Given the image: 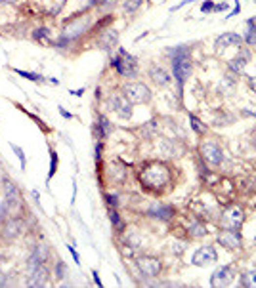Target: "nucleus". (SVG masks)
<instances>
[{"label": "nucleus", "mask_w": 256, "mask_h": 288, "mask_svg": "<svg viewBox=\"0 0 256 288\" xmlns=\"http://www.w3.org/2000/svg\"><path fill=\"white\" fill-rule=\"evenodd\" d=\"M140 181L147 189L159 191V189H163L164 185L170 183V170L161 162H149V164H145L141 168Z\"/></svg>", "instance_id": "1"}, {"label": "nucleus", "mask_w": 256, "mask_h": 288, "mask_svg": "<svg viewBox=\"0 0 256 288\" xmlns=\"http://www.w3.org/2000/svg\"><path fill=\"white\" fill-rule=\"evenodd\" d=\"M122 96L130 101V103H147L151 99V90L141 82H130L122 90Z\"/></svg>", "instance_id": "2"}, {"label": "nucleus", "mask_w": 256, "mask_h": 288, "mask_svg": "<svg viewBox=\"0 0 256 288\" xmlns=\"http://www.w3.org/2000/svg\"><path fill=\"white\" fill-rule=\"evenodd\" d=\"M174 77H176V80L180 82V84H184L186 82V78L189 77V73H191V61H189V56L186 54V50H180L176 56H174Z\"/></svg>", "instance_id": "3"}, {"label": "nucleus", "mask_w": 256, "mask_h": 288, "mask_svg": "<svg viewBox=\"0 0 256 288\" xmlns=\"http://www.w3.org/2000/svg\"><path fill=\"white\" fill-rule=\"evenodd\" d=\"M113 67L122 75V77H134L136 71H138V65H136V59L126 54L124 50H120V54L113 59Z\"/></svg>", "instance_id": "4"}, {"label": "nucleus", "mask_w": 256, "mask_h": 288, "mask_svg": "<svg viewBox=\"0 0 256 288\" xmlns=\"http://www.w3.org/2000/svg\"><path fill=\"white\" fill-rule=\"evenodd\" d=\"M161 262L157 258H151V256H143L138 260V269L141 271L143 277L147 279H155L159 273H161Z\"/></svg>", "instance_id": "5"}, {"label": "nucleus", "mask_w": 256, "mask_h": 288, "mask_svg": "<svg viewBox=\"0 0 256 288\" xmlns=\"http://www.w3.org/2000/svg\"><path fill=\"white\" fill-rule=\"evenodd\" d=\"M243 220H245L243 210H241L239 206H232V208H228V210L224 212V216H222V227H224V229H239Z\"/></svg>", "instance_id": "6"}, {"label": "nucleus", "mask_w": 256, "mask_h": 288, "mask_svg": "<svg viewBox=\"0 0 256 288\" xmlns=\"http://www.w3.org/2000/svg\"><path fill=\"white\" fill-rule=\"evenodd\" d=\"M193 266L197 267H203V266H209V264H214L216 262V250L214 246H203L199 248L195 254H193Z\"/></svg>", "instance_id": "7"}, {"label": "nucleus", "mask_w": 256, "mask_h": 288, "mask_svg": "<svg viewBox=\"0 0 256 288\" xmlns=\"http://www.w3.org/2000/svg\"><path fill=\"white\" fill-rule=\"evenodd\" d=\"M201 153H203V158L207 162H210V164H220L224 160V153H222V149L216 143H205Z\"/></svg>", "instance_id": "8"}, {"label": "nucleus", "mask_w": 256, "mask_h": 288, "mask_svg": "<svg viewBox=\"0 0 256 288\" xmlns=\"http://www.w3.org/2000/svg\"><path fill=\"white\" fill-rule=\"evenodd\" d=\"M111 107L115 109V113L122 118H130L132 116V105L124 96H117L111 99Z\"/></svg>", "instance_id": "9"}, {"label": "nucleus", "mask_w": 256, "mask_h": 288, "mask_svg": "<svg viewBox=\"0 0 256 288\" xmlns=\"http://www.w3.org/2000/svg\"><path fill=\"white\" fill-rule=\"evenodd\" d=\"M232 277H233L232 267L224 266L212 273V277H210V285H212V287H224V285H228V283L232 281Z\"/></svg>", "instance_id": "10"}, {"label": "nucleus", "mask_w": 256, "mask_h": 288, "mask_svg": "<svg viewBox=\"0 0 256 288\" xmlns=\"http://www.w3.org/2000/svg\"><path fill=\"white\" fill-rule=\"evenodd\" d=\"M218 241L222 246H226V248H239L241 246V237H239V233H237V229H226L224 233H220V237H218Z\"/></svg>", "instance_id": "11"}, {"label": "nucleus", "mask_w": 256, "mask_h": 288, "mask_svg": "<svg viewBox=\"0 0 256 288\" xmlns=\"http://www.w3.org/2000/svg\"><path fill=\"white\" fill-rule=\"evenodd\" d=\"M48 275H50V271H48L44 266H39L35 271H31L29 273V287H44L48 283Z\"/></svg>", "instance_id": "12"}, {"label": "nucleus", "mask_w": 256, "mask_h": 288, "mask_svg": "<svg viewBox=\"0 0 256 288\" xmlns=\"http://www.w3.org/2000/svg\"><path fill=\"white\" fill-rule=\"evenodd\" d=\"M151 218H157V220H163V222H168L172 216H174V208L172 206H164V204H155L149 208L147 212Z\"/></svg>", "instance_id": "13"}, {"label": "nucleus", "mask_w": 256, "mask_h": 288, "mask_svg": "<svg viewBox=\"0 0 256 288\" xmlns=\"http://www.w3.org/2000/svg\"><path fill=\"white\" fill-rule=\"evenodd\" d=\"M149 77H151V80H153L155 84H159V86H164V84L170 82V77L166 75V71L161 69V67H151V69H149Z\"/></svg>", "instance_id": "14"}, {"label": "nucleus", "mask_w": 256, "mask_h": 288, "mask_svg": "<svg viewBox=\"0 0 256 288\" xmlns=\"http://www.w3.org/2000/svg\"><path fill=\"white\" fill-rule=\"evenodd\" d=\"M10 208H18L20 206V193L16 189V185H12L10 181L6 183V200H4Z\"/></svg>", "instance_id": "15"}, {"label": "nucleus", "mask_w": 256, "mask_h": 288, "mask_svg": "<svg viewBox=\"0 0 256 288\" xmlns=\"http://www.w3.org/2000/svg\"><path fill=\"white\" fill-rule=\"evenodd\" d=\"M241 38L235 35V33H224L218 40H216V50H226L230 44H239Z\"/></svg>", "instance_id": "16"}, {"label": "nucleus", "mask_w": 256, "mask_h": 288, "mask_svg": "<svg viewBox=\"0 0 256 288\" xmlns=\"http://www.w3.org/2000/svg\"><path fill=\"white\" fill-rule=\"evenodd\" d=\"M21 222H18V220H14V222H8L6 223V229H4V235L8 237V239H14V237H18L20 233H21Z\"/></svg>", "instance_id": "17"}, {"label": "nucleus", "mask_w": 256, "mask_h": 288, "mask_svg": "<svg viewBox=\"0 0 256 288\" xmlns=\"http://www.w3.org/2000/svg\"><path fill=\"white\" fill-rule=\"evenodd\" d=\"M245 40L249 44H256V21H247V35H245Z\"/></svg>", "instance_id": "18"}, {"label": "nucleus", "mask_w": 256, "mask_h": 288, "mask_svg": "<svg viewBox=\"0 0 256 288\" xmlns=\"http://www.w3.org/2000/svg\"><path fill=\"white\" fill-rule=\"evenodd\" d=\"M247 59H249V56H247V54H243L241 58H235V59H232V61H230V69H232V71H235V73L243 71V67L247 65Z\"/></svg>", "instance_id": "19"}, {"label": "nucleus", "mask_w": 256, "mask_h": 288, "mask_svg": "<svg viewBox=\"0 0 256 288\" xmlns=\"http://www.w3.org/2000/svg\"><path fill=\"white\" fill-rule=\"evenodd\" d=\"M117 42V33H107V35H103L101 38H99V44L103 46V50H109V48H113V44Z\"/></svg>", "instance_id": "20"}, {"label": "nucleus", "mask_w": 256, "mask_h": 288, "mask_svg": "<svg viewBox=\"0 0 256 288\" xmlns=\"http://www.w3.org/2000/svg\"><path fill=\"white\" fill-rule=\"evenodd\" d=\"M98 122H99V124H98V128H99V135H101V137H107V135L111 134V124H109V120H107L105 116H99V118H98Z\"/></svg>", "instance_id": "21"}, {"label": "nucleus", "mask_w": 256, "mask_h": 288, "mask_svg": "<svg viewBox=\"0 0 256 288\" xmlns=\"http://www.w3.org/2000/svg\"><path fill=\"white\" fill-rule=\"evenodd\" d=\"M241 281H243L245 287H256V269L249 271V273H243Z\"/></svg>", "instance_id": "22"}, {"label": "nucleus", "mask_w": 256, "mask_h": 288, "mask_svg": "<svg viewBox=\"0 0 256 288\" xmlns=\"http://www.w3.org/2000/svg\"><path fill=\"white\" fill-rule=\"evenodd\" d=\"M109 220H111V223L115 225L117 231H122V229H124V223H122V220L118 218V214H117L115 208H111V210H109Z\"/></svg>", "instance_id": "23"}, {"label": "nucleus", "mask_w": 256, "mask_h": 288, "mask_svg": "<svg viewBox=\"0 0 256 288\" xmlns=\"http://www.w3.org/2000/svg\"><path fill=\"white\" fill-rule=\"evenodd\" d=\"M56 168H58V155L52 151L50 153V174H48V177H52L56 174Z\"/></svg>", "instance_id": "24"}, {"label": "nucleus", "mask_w": 256, "mask_h": 288, "mask_svg": "<svg viewBox=\"0 0 256 288\" xmlns=\"http://www.w3.org/2000/svg\"><path fill=\"white\" fill-rule=\"evenodd\" d=\"M56 275H58V279L67 277V271H65V264H63V262H58V264H56Z\"/></svg>", "instance_id": "25"}, {"label": "nucleus", "mask_w": 256, "mask_h": 288, "mask_svg": "<svg viewBox=\"0 0 256 288\" xmlns=\"http://www.w3.org/2000/svg\"><path fill=\"white\" fill-rule=\"evenodd\" d=\"M141 2H143V0H128V2L124 4V10H126V12H134L136 8H140Z\"/></svg>", "instance_id": "26"}, {"label": "nucleus", "mask_w": 256, "mask_h": 288, "mask_svg": "<svg viewBox=\"0 0 256 288\" xmlns=\"http://www.w3.org/2000/svg\"><path fill=\"white\" fill-rule=\"evenodd\" d=\"M33 37H35L37 40H46V38H48V37H50V35H48V29H37Z\"/></svg>", "instance_id": "27"}, {"label": "nucleus", "mask_w": 256, "mask_h": 288, "mask_svg": "<svg viewBox=\"0 0 256 288\" xmlns=\"http://www.w3.org/2000/svg\"><path fill=\"white\" fill-rule=\"evenodd\" d=\"M16 73L21 75V77H27L29 80H40V78H42V77H39V75H35V73H27V71H20V69H16Z\"/></svg>", "instance_id": "28"}, {"label": "nucleus", "mask_w": 256, "mask_h": 288, "mask_svg": "<svg viewBox=\"0 0 256 288\" xmlns=\"http://www.w3.org/2000/svg\"><path fill=\"white\" fill-rule=\"evenodd\" d=\"M189 120H191V126H193V130H195V132H203V126H201V122H199L195 116H189Z\"/></svg>", "instance_id": "29"}, {"label": "nucleus", "mask_w": 256, "mask_h": 288, "mask_svg": "<svg viewBox=\"0 0 256 288\" xmlns=\"http://www.w3.org/2000/svg\"><path fill=\"white\" fill-rule=\"evenodd\" d=\"M12 147H14V151L18 153V156H20V160H21V166H25V155H23V151H21V149H20L18 145H12Z\"/></svg>", "instance_id": "30"}, {"label": "nucleus", "mask_w": 256, "mask_h": 288, "mask_svg": "<svg viewBox=\"0 0 256 288\" xmlns=\"http://www.w3.org/2000/svg\"><path fill=\"white\" fill-rule=\"evenodd\" d=\"M105 200H107V204H109V206H113V208L117 206V197L115 195H105Z\"/></svg>", "instance_id": "31"}, {"label": "nucleus", "mask_w": 256, "mask_h": 288, "mask_svg": "<svg viewBox=\"0 0 256 288\" xmlns=\"http://www.w3.org/2000/svg\"><path fill=\"white\" fill-rule=\"evenodd\" d=\"M212 8H214V6H212V2H210V0H207V2L201 6V10H203V12H210Z\"/></svg>", "instance_id": "32"}, {"label": "nucleus", "mask_w": 256, "mask_h": 288, "mask_svg": "<svg viewBox=\"0 0 256 288\" xmlns=\"http://www.w3.org/2000/svg\"><path fill=\"white\" fill-rule=\"evenodd\" d=\"M6 285H8V277L0 273V288H2V287H6Z\"/></svg>", "instance_id": "33"}, {"label": "nucleus", "mask_w": 256, "mask_h": 288, "mask_svg": "<svg viewBox=\"0 0 256 288\" xmlns=\"http://www.w3.org/2000/svg\"><path fill=\"white\" fill-rule=\"evenodd\" d=\"M249 86H251V90L256 94V78H251V80H249Z\"/></svg>", "instance_id": "34"}, {"label": "nucleus", "mask_w": 256, "mask_h": 288, "mask_svg": "<svg viewBox=\"0 0 256 288\" xmlns=\"http://www.w3.org/2000/svg\"><path fill=\"white\" fill-rule=\"evenodd\" d=\"M228 8V4H218V6H214V10H218V12H222V10H226Z\"/></svg>", "instance_id": "35"}]
</instances>
